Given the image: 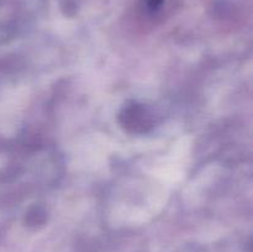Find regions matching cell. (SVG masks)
Here are the masks:
<instances>
[{"instance_id": "obj_1", "label": "cell", "mask_w": 253, "mask_h": 252, "mask_svg": "<svg viewBox=\"0 0 253 252\" xmlns=\"http://www.w3.org/2000/svg\"><path fill=\"white\" fill-rule=\"evenodd\" d=\"M162 2H163V0H146V4H147V6L152 10L158 9V7L162 5Z\"/></svg>"}]
</instances>
